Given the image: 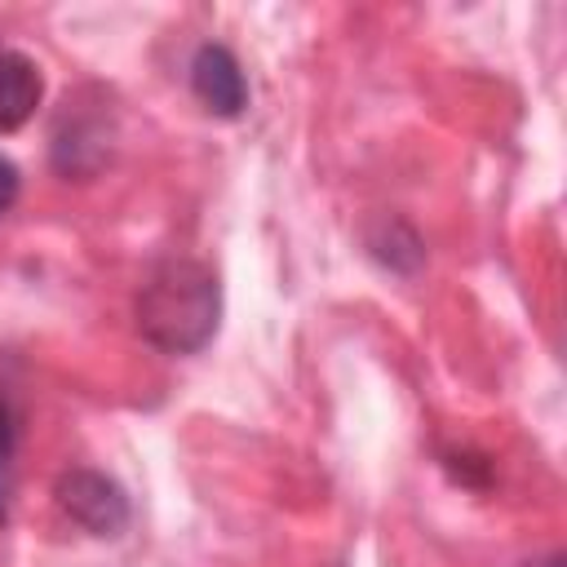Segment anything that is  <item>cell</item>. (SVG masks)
Listing matches in <instances>:
<instances>
[{
    "label": "cell",
    "instance_id": "obj_3",
    "mask_svg": "<svg viewBox=\"0 0 567 567\" xmlns=\"http://www.w3.org/2000/svg\"><path fill=\"white\" fill-rule=\"evenodd\" d=\"M190 89L213 115H239L248 106V80L230 49L221 44H199L190 58Z\"/></svg>",
    "mask_w": 567,
    "mask_h": 567
},
{
    "label": "cell",
    "instance_id": "obj_4",
    "mask_svg": "<svg viewBox=\"0 0 567 567\" xmlns=\"http://www.w3.org/2000/svg\"><path fill=\"white\" fill-rule=\"evenodd\" d=\"M40 89V66L18 49H0V133H13L35 115Z\"/></svg>",
    "mask_w": 567,
    "mask_h": 567
},
{
    "label": "cell",
    "instance_id": "obj_1",
    "mask_svg": "<svg viewBox=\"0 0 567 567\" xmlns=\"http://www.w3.org/2000/svg\"><path fill=\"white\" fill-rule=\"evenodd\" d=\"M221 288L217 275L195 257L159 261L137 292V328L164 354H195L217 332Z\"/></svg>",
    "mask_w": 567,
    "mask_h": 567
},
{
    "label": "cell",
    "instance_id": "obj_2",
    "mask_svg": "<svg viewBox=\"0 0 567 567\" xmlns=\"http://www.w3.org/2000/svg\"><path fill=\"white\" fill-rule=\"evenodd\" d=\"M53 496H58V505H62L84 532H93V536H120V527L128 523V501H124V492H120L106 474H97V470H66V474L58 478Z\"/></svg>",
    "mask_w": 567,
    "mask_h": 567
},
{
    "label": "cell",
    "instance_id": "obj_5",
    "mask_svg": "<svg viewBox=\"0 0 567 567\" xmlns=\"http://www.w3.org/2000/svg\"><path fill=\"white\" fill-rule=\"evenodd\" d=\"M13 452H18V412H13V399L0 390V523L13 496Z\"/></svg>",
    "mask_w": 567,
    "mask_h": 567
},
{
    "label": "cell",
    "instance_id": "obj_6",
    "mask_svg": "<svg viewBox=\"0 0 567 567\" xmlns=\"http://www.w3.org/2000/svg\"><path fill=\"white\" fill-rule=\"evenodd\" d=\"M13 199H18V168H13V159L0 155V213H9Z\"/></svg>",
    "mask_w": 567,
    "mask_h": 567
}]
</instances>
